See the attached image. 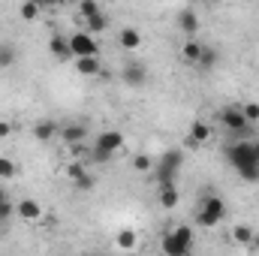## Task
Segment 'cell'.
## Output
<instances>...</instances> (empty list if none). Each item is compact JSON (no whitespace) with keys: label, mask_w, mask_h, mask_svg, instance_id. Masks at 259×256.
<instances>
[{"label":"cell","mask_w":259,"mask_h":256,"mask_svg":"<svg viewBox=\"0 0 259 256\" xmlns=\"http://www.w3.org/2000/svg\"><path fill=\"white\" fill-rule=\"evenodd\" d=\"M226 220V202L217 193H205L199 199V211H196V223L202 229H214Z\"/></svg>","instance_id":"6da1fadb"},{"label":"cell","mask_w":259,"mask_h":256,"mask_svg":"<svg viewBox=\"0 0 259 256\" xmlns=\"http://www.w3.org/2000/svg\"><path fill=\"white\" fill-rule=\"evenodd\" d=\"M160 250L166 256H190L193 253V229L190 226H175L160 238Z\"/></svg>","instance_id":"7a4b0ae2"},{"label":"cell","mask_w":259,"mask_h":256,"mask_svg":"<svg viewBox=\"0 0 259 256\" xmlns=\"http://www.w3.org/2000/svg\"><path fill=\"white\" fill-rule=\"evenodd\" d=\"M121 148H124V133L121 130H103L97 136V145H94L91 157H94V163H109Z\"/></svg>","instance_id":"3957f363"},{"label":"cell","mask_w":259,"mask_h":256,"mask_svg":"<svg viewBox=\"0 0 259 256\" xmlns=\"http://www.w3.org/2000/svg\"><path fill=\"white\" fill-rule=\"evenodd\" d=\"M178 172H181V154L172 148V151H166V154L157 157L151 175L157 178V187H166V184H175L178 181Z\"/></svg>","instance_id":"277c9868"},{"label":"cell","mask_w":259,"mask_h":256,"mask_svg":"<svg viewBox=\"0 0 259 256\" xmlns=\"http://www.w3.org/2000/svg\"><path fill=\"white\" fill-rule=\"evenodd\" d=\"M223 157H226V163H229L232 169H241V166L259 163L256 151H253V142H247V139H238V142H232V145L223 151Z\"/></svg>","instance_id":"5b68a950"},{"label":"cell","mask_w":259,"mask_h":256,"mask_svg":"<svg viewBox=\"0 0 259 256\" xmlns=\"http://www.w3.org/2000/svg\"><path fill=\"white\" fill-rule=\"evenodd\" d=\"M69 52H72V58H88V55H100V46L91 30H75L69 36Z\"/></svg>","instance_id":"8992f818"},{"label":"cell","mask_w":259,"mask_h":256,"mask_svg":"<svg viewBox=\"0 0 259 256\" xmlns=\"http://www.w3.org/2000/svg\"><path fill=\"white\" fill-rule=\"evenodd\" d=\"M217 121L229 130V133H244V130H247V124H250V121L244 118V112H241V109H235V106L220 109V112H217Z\"/></svg>","instance_id":"52a82bcc"},{"label":"cell","mask_w":259,"mask_h":256,"mask_svg":"<svg viewBox=\"0 0 259 256\" xmlns=\"http://www.w3.org/2000/svg\"><path fill=\"white\" fill-rule=\"evenodd\" d=\"M66 175H69L72 187H78V190H94V178L88 175V169H84L81 163H69V166H66Z\"/></svg>","instance_id":"ba28073f"},{"label":"cell","mask_w":259,"mask_h":256,"mask_svg":"<svg viewBox=\"0 0 259 256\" xmlns=\"http://www.w3.org/2000/svg\"><path fill=\"white\" fill-rule=\"evenodd\" d=\"M15 214L21 220H27V223H36L42 217V205L36 199H21V202H15Z\"/></svg>","instance_id":"9c48e42d"},{"label":"cell","mask_w":259,"mask_h":256,"mask_svg":"<svg viewBox=\"0 0 259 256\" xmlns=\"http://www.w3.org/2000/svg\"><path fill=\"white\" fill-rule=\"evenodd\" d=\"M175 21H178V30L187 33V36H196V33L202 30V21H199V15H196L193 9H181Z\"/></svg>","instance_id":"30bf717a"},{"label":"cell","mask_w":259,"mask_h":256,"mask_svg":"<svg viewBox=\"0 0 259 256\" xmlns=\"http://www.w3.org/2000/svg\"><path fill=\"white\" fill-rule=\"evenodd\" d=\"M121 75H124V81H127L130 88H142V84H145V78H148V69H145L142 64H127Z\"/></svg>","instance_id":"8fae6325"},{"label":"cell","mask_w":259,"mask_h":256,"mask_svg":"<svg viewBox=\"0 0 259 256\" xmlns=\"http://www.w3.org/2000/svg\"><path fill=\"white\" fill-rule=\"evenodd\" d=\"M75 72L78 75H100V55H88V58H75Z\"/></svg>","instance_id":"7c38bea8"},{"label":"cell","mask_w":259,"mask_h":256,"mask_svg":"<svg viewBox=\"0 0 259 256\" xmlns=\"http://www.w3.org/2000/svg\"><path fill=\"white\" fill-rule=\"evenodd\" d=\"M253 235H256V229L253 226H244V223H238V226H232V241L235 244H241V247H253Z\"/></svg>","instance_id":"4fadbf2b"},{"label":"cell","mask_w":259,"mask_h":256,"mask_svg":"<svg viewBox=\"0 0 259 256\" xmlns=\"http://www.w3.org/2000/svg\"><path fill=\"white\" fill-rule=\"evenodd\" d=\"M58 136L64 139L66 145H81V142H84V136H88V130L81 127V124H66V127H61Z\"/></svg>","instance_id":"5bb4252c"},{"label":"cell","mask_w":259,"mask_h":256,"mask_svg":"<svg viewBox=\"0 0 259 256\" xmlns=\"http://www.w3.org/2000/svg\"><path fill=\"white\" fill-rule=\"evenodd\" d=\"M118 46L127 49V52L139 49V46H142V33H139L136 27H121V33H118Z\"/></svg>","instance_id":"9a60e30c"},{"label":"cell","mask_w":259,"mask_h":256,"mask_svg":"<svg viewBox=\"0 0 259 256\" xmlns=\"http://www.w3.org/2000/svg\"><path fill=\"white\" fill-rule=\"evenodd\" d=\"M49 52L58 58V61H66V58H72V52H69V36H52L49 39Z\"/></svg>","instance_id":"2e32d148"},{"label":"cell","mask_w":259,"mask_h":256,"mask_svg":"<svg viewBox=\"0 0 259 256\" xmlns=\"http://www.w3.org/2000/svg\"><path fill=\"white\" fill-rule=\"evenodd\" d=\"M202 46H205L202 39L190 36V39H187V42L181 46V61H184V64H193V66H196V61H199V52H202Z\"/></svg>","instance_id":"e0dca14e"},{"label":"cell","mask_w":259,"mask_h":256,"mask_svg":"<svg viewBox=\"0 0 259 256\" xmlns=\"http://www.w3.org/2000/svg\"><path fill=\"white\" fill-rule=\"evenodd\" d=\"M58 133H61V130H58L55 121H39V124H33V139H36V142H52Z\"/></svg>","instance_id":"ac0fdd59"},{"label":"cell","mask_w":259,"mask_h":256,"mask_svg":"<svg viewBox=\"0 0 259 256\" xmlns=\"http://www.w3.org/2000/svg\"><path fill=\"white\" fill-rule=\"evenodd\" d=\"M187 136H190V145H205L211 139V127L205 121H193L190 130H187Z\"/></svg>","instance_id":"d6986e66"},{"label":"cell","mask_w":259,"mask_h":256,"mask_svg":"<svg viewBox=\"0 0 259 256\" xmlns=\"http://www.w3.org/2000/svg\"><path fill=\"white\" fill-rule=\"evenodd\" d=\"M106 27H109V15H106L103 9H100L97 15H88V18H84V30H91L94 36H97V33H103Z\"/></svg>","instance_id":"ffe728a7"},{"label":"cell","mask_w":259,"mask_h":256,"mask_svg":"<svg viewBox=\"0 0 259 256\" xmlns=\"http://www.w3.org/2000/svg\"><path fill=\"white\" fill-rule=\"evenodd\" d=\"M157 190H160V205L163 208H178V199H181L178 184H166V187H157Z\"/></svg>","instance_id":"44dd1931"},{"label":"cell","mask_w":259,"mask_h":256,"mask_svg":"<svg viewBox=\"0 0 259 256\" xmlns=\"http://www.w3.org/2000/svg\"><path fill=\"white\" fill-rule=\"evenodd\" d=\"M136 244H139V235H136L133 229H121V232L115 235V247H118V250H136Z\"/></svg>","instance_id":"7402d4cb"},{"label":"cell","mask_w":259,"mask_h":256,"mask_svg":"<svg viewBox=\"0 0 259 256\" xmlns=\"http://www.w3.org/2000/svg\"><path fill=\"white\" fill-rule=\"evenodd\" d=\"M217 61H220V55L211 49V46H202V52H199V61H196V66L199 69H214L217 66Z\"/></svg>","instance_id":"603a6c76"},{"label":"cell","mask_w":259,"mask_h":256,"mask_svg":"<svg viewBox=\"0 0 259 256\" xmlns=\"http://www.w3.org/2000/svg\"><path fill=\"white\" fill-rule=\"evenodd\" d=\"M154 163H157V160H154V157H148V154H136V157H133V169H136V172H142V175L154 172Z\"/></svg>","instance_id":"cb8c5ba5"},{"label":"cell","mask_w":259,"mask_h":256,"mask_svg":"<svg viewBox=\"0 0 259 256\" xmlns=\"http://www.w3.org/2000/svg\"><path fill=\"white\" fill-rule=\"evenodd\" d=\"M235 172H238V178H241V181H247V184H256V181H259V163L241 166V169H235Z\"/></svg>","instance_id":"d4e9b609"},{"label":"cell","mask_w":259,"mask_h":256,"mask_svg":"<svg viewBox=\"0 0 259 256\" xmlns=\"http://www.w3.org/2000/svg\"><path fill=\"white\" fill-rule=\"evenodd\" d=\"M21 18L24 21H36L39 18V3L36 0H24L21 3Z\"/></svg>","instance_id":"484cf974"},{"label":"cell","mask_w":259,"mask_h":256,"mask_svg":"<svg viewBox=\"0 0 259 256\" xmlns=\"http://www.w3.org/2000/svg\"><path fill=\"white\" fill-rule=\"evenodd\" d=\"M15 172H18V169H15V163H12L9 157H0V181H12V178H15Z\"/></svg>","instance_id":"4316f807"},{"label":"cell","mask_w":259,"mask_h":256,"mask_svg":"<svg viewBox=\"0 0 259 256\" xmlns=\"http://www.w3.org/2000/svg\"><path fill=\"white\" fill-rule=\"evenodd\" d=\"M15 58H18V52H15L12 46H0V69L12 66V64H15Z\"/></svg>","instance_id":"83f0119b"},{"label":"cell","mask_w":259,"mask_h":256,"mask_svg":"<svg viewBox=\"0 0 259 256\" xmlns=\"http://www.w3.org/2000/svg\"><path fill=\"white\" fill-rule=\"evenodd\" d=\"M100 12V0H78V15L88 18V15H97Z\"/></svg>","instance_id":"f1b7e54d"},{"label":"cell","mask_w":259,"mask_h":256,"mask_svg":"<svg viewBox=\"0 0 259 256\" xmlns=\"http://www.w3.org/2000/svg\"><path fill=\"white\" fill-rule=\"evenodd\" d=\"M241 112H244V118H247L250 124H256V121H259V103H244V106H241Z\"/></svg>","instance_id":"f546056e"},{"label":"cell","mask_w":259,"mask_h":256,"mask_svg":"<svg viewBox=\"0 0 259 256\" xmlns=\"http://www.w3.org/2000/svg\"><path fill=\"white\" fill-rule=\"evenodd\" d=\"M12 214H15V202L3 199V202H0V223H6V220H9Z\"/></svg>","instance_id":"4dcf8cb0"},{"label":"cell","mask_w":259,"mask_h":256,"mask_svg":"<svg viewBox=\"0 0 259 256\" xmlns=\"http://www.w3.org/2000/svg\"><path fill=\"white\" fill-rule=\"evenodd\" d=\"M12 136V124L9 121H0V139H9Z\"/></svg>","instance_id":"1f68e13d"},{"label":"cell","mask_w":259,"mask_h":256,"mask_svg":"<svg viewBox=\"0 0 259 256\" xmlns=\"http://www.w3.org/2000/svg\"><path fill=\"white\" fill-rule=\"evenodd\" d=\"M36 3H39V6H58L61 0H36Z\"/></svg>","instance_id":"d6a6232c"},{"label":"cell","mask_w":259,"mask_h":256,"mask_svg":"<svg viewBox=\"0 0 259 256\" xmlns=\"http://www.w3.org/2000/svg\"><path fill=\"white\" fill-rule=\"evenodd\" d=\"M250 250H259V235H253V247Z\"/></svg>","instance_id":"836d02e7"},{"label":"cell","mask_w":259,"mask_h":256,"mask_svg":"<svg viewBox=\"0 0 259 256\" xmlns=\"http://www.w3.org/2000/svg\"><path fill=\"white\" fill-rule=\"evenodd\" d=\"M3 199H9V196H6V190H3V187H0V202H3Z\"/></svg>","instance_id":"e575fe53"},{"label":"cell","mask_w":259,"mask_h":256,"mask_svg":"<svg viewBox=\"0 0 259 256\" xmlns=\"http://www.w3.org/2000/svg\"><path fill=\"white\" fill-rule=\"evenodd\" d=\"M253 151H256V157H259V139H256V142H253Z\"/></svg>","instance_id":"d590c367"}]
</instances>
